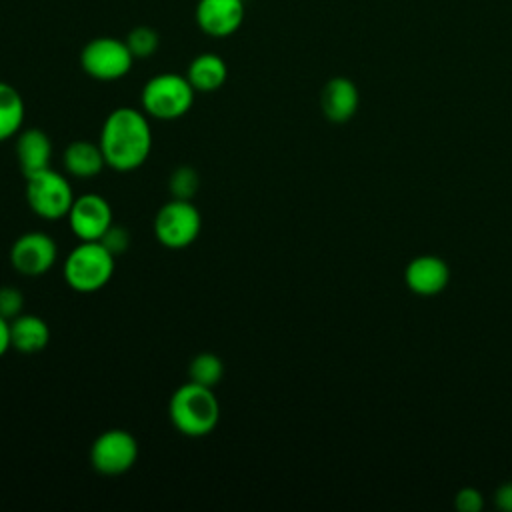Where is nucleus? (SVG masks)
Returning <instances> with one entry per match:
<instances>
[{"mask_svg":"<svg viewBox=\"0 0 512 512\" xmlns=\"http://www.w3.org/2000/svg\"><path fill=\"white\" fill-rule=\"evenodd\" d=\"M106 166L118 172L140 168L152 150V128L148 114L132 106L114 108L100 130L98 140Z\"/></svg>","mask_w":512,"mask_h":512,"instance_id":"nucleus-1","label":"nucleus"},{"mask_svg":"<svg viewBox=\"0 0 512 512\" xmlns=\"http://www.w3.org/2000/svg\"><path fill=\"white\" fill-rule=\"evenodd\" d=\"M168 416L174 428L190 438L210 434L220 420V404L214 388L188 380L178 386L168 402Z\"/></svg>","mask_w":512,"mask_h":512,"instance_id":"nucleus-2","label":"nucleus"},{"mask_svg":"<svg viewBox=\"0 0 512 512\" xmlns=\"http://www.w3.org/2000/svg\"><path fill=\"white\" fill-rule=\"evenodd\" d=\"M114 260L116 256L100 240H80V244L68 252L62 274L72 290L92 294L110 282Z\"/></svg>","mask_w":512,"mask_h":512,"instance_id":"nucleus-3","label":"nucleus"},{"mask_svg":"<svg viewBox=\"0 0 512 512\" xmlns=\"http://www.w3.org/2000/svg\"><path fill=\"white\" fill-rule=\"evenodd\" d=\"M194 94L196 90L186 76L176 72H162L148 78L142 88L140 102L148 118L176 120L192 108Z\"/></svg>","mask_w":512,"mask_h":512,"instance_id":"nucleus-4","label":"nucleus"},{"mask_svg":"<svg viewBox=\"0 0 512 512\" xmlns=\"http://www.w3.org/2000/svg\"><path fill=\"white\" fill-rule=\"evenodd\" d=\"M74 198L70 180L52 168L26 176V202L44 220L68 216Z\"/></svg>","mask_w":512,"mask_h":512,"instance_id":"nucleus-5","label":"nucleus"},{"mask_svg":"<svg viewBox=\"0 0 512 512\" xmlns=\"http://www.w3.org/2000/svg\"><path fill=\"white\" fill-rule=\"evenodd\" d=\"M134 56L126 44V40L114 36H98L84 44L80 52L82 70L100 82H114L124 78L132 64Z\"/></svg>","mask_w":512,"mask_h":512,"instance_id":"nucleus-6","label":"nucleus"},{"mask_svg":"<svg viewBox=\"0 0 512 512\" xmlns=\"http://www.w3.org/2000/svg\"><path fill=\"white\" fill-rule=\"evenodd\" d=\"M202 230V216L192 200L172 198L162 204L154 218V234L166 248L180 250L190 246Z\"/></svg>","mask_w":512,"mask_h":512,"instance_id":"nucleus-7","label":"nucleus"},{"mask_svg":"<svg viewBox=\"0 0 512 512\" xmlns=\"http://www.w3.org/2000/svg\"><path fill=\"white\" fill-rule=\"evenodd\" d=\"M138 460L136 438L122 428H110L96 436L90 446L92 468L104 476H120Z\"/></svg>","mask_w":512,"mask_h":512,"instance_id":"nucleus-8","label":"nucleus"},{"mask_svg":"<svg viewBox=\"0 0 512 512\" xmlns=\"http://www.w3.org/2000/svg\"><path fill=\"white\" fill-rule=\"evenodd\" d=\"M58 256V246L54 238L46 232H26L20 234L10 248V262L22 276H42L46 274Z\"/></svg>","mask_w":512,"mask_h":512,"instance_id":"nucleus-9","label":"nucleus"},{"mask_svg":"<svg viewBox=\"0 0 512 512\" xmlns=\"http://www.w3.org/2000/svg\"><path fill=\"white\" fill-rule=\"evenodd\" d=\"M66 218L78 240H100L114 224L108 200L92 192L76 196Z\"/></svg>","mask_w":512,"mask_h":512,"instance_id":"nucleus-10","label":"nucleus"},{"mask_svg":"<svg viewBox=\"0 0 512 512\" xmlns=\"http://www.w3.org/2000/svg\"><path fill=\"white\" fill-rule=\"evenodd\" d=\"M244 0H198L194 18L198 28L214 38L232 36L244 22Z\"/></svg>","mask_w":512,"mask_h":512,"instance_id":"nucleus-11","label":"nucleus"},{"mask_svg":"<svg viewBox=\"0 0 512 512\" xmlns=\"http://www.w3.org/2000/svg\"><path fill=\"white\" fill-rule=\"evenodd\" d=\"M404 282L418 296H436L450 282V266L434 254H420L404 268Z\"/></svg>","mask_w":512,"mask_h":512,"instance_id":"nucleus-12","label":"nucleus"},{"mask_svg":"<svg viewBox=\"0 0 512 512\" xmlns=\"http://www.w3.org/2000/svg\"><path fill=\"white\" fill-rule=\"evenodd\" d=\"M360 94L356 84L346 76L330 78L320 92V108L326 120L344 124L358 112Z\"/></svg>","mask_w":512,"mask_h":512,"instance_id":"nucleus-13","label":"nucleus"},{"mask_svg":"<svg viewBox=\"0 0 512 512\" xmlns=\"http://www.w3.org/2000/svg\"><path fill=\"white\" fill-rule=\"evenodd\" d=\"M16 160L20 172L26 176L50 168L52 142L40 128H26L16 134Z\"/></svg>","mask_w":512,"mask_h":512,"instance_id":"nucleus-14","label":"nucleus"},{"mask_svg":"<svg viewBox=\"0 0 512 512\" xmlns=\"http://www.w3.org/2000/svg\"><path fill=\"white\" fill-rule=\"evenodd\" d=\"M62 162H64L66 172L80 180L98 176L102 172V168L106 166L100 144L90 142V140L70 142L62 154Z\"/></svg>","mask_w":512,"mask_h":512,"instance_id":"nucleus-15","label":"nucleus"},{"mask_svg":"<svg viewBox=\"0 0 512 512\" xmlns=\"http://www.w3.org/2000/svg\"><path fill=\"white\" fill-rule=\"evenodd\" d=\"M10 340L20 354H38L50 342V328L36 314H20L10 320Z\"/></svg>","mask_w":512,"mask_h":512,"instance_id":"nucleus-16","label":"nucleus"},{"mask_svg":"<svg viewBox=\"0 0 512 512\" xmlns=\"http://www.w3.org/2000/svg\"><path fill=\"white\" fill-rule=\"evenodd\" d=\"M186 78L196 92H214L226 82L228 66L222 56L214 52H202L192 58Z\"/></svg>","mask_w":512,"mask_h":512,"instance_id":"nucleus-17","label":"nucleus"},{"mask_svg":"<svg viewBox=\"0 0 512 512\" xmlns=\"http://www.w3.org/2000/svg\"><path fill=\"white\" fill-rule=\"evenodd\" d=\"M24 112L26 106L20 92L8 82H0V142L22 130Z\"/></svg>","mask_w":512,"mask_h":512,"instance_id":"nucleus-18","label":"nucleus"},{"mask_svg":"<svg viewBox=\"0 0 512 512\" xmlns=\"http://www.w3.org/2000/svg\"><path fill=\"white\" fill-rule=\"evenodd\" d=\"M224 374V364L222 360L212 354V352H200L192 358L190 366H188V376L192 382L214 388Z\"/></svg>","mask_w":512,"mask_h":512,"instance_id":"nucleus-19","label":"nucleus"},{"mask_svg":"<svg viewBox=\"0 0 512 512\" xmlns=\"http://www.w3.org/2000/svg\"><path fill=\"white\" fill-rule=\"evenodd\" d=\"M126 44L132 52V56L138 60V58H148L152 56L156 50H158V44H160V36L158 32L152 28V26H136L128 32L126 36Z\"/></svg>","mask_w":512,"mask_h":512,"instance_id":"nucleus-20","label":"nucleus"},{"mask_svg":"<svg viewBox=\"0 0 512 512\" xmlns=\"http://www.w3.org/2000/svg\"><path fill=\"white\" fill-rule=\"evenodd\" d=\"M200 186V176L192 166H178L168 180V188L172 198L178 200H192L198 192Z\"/></svg>","mask_w":512,"mask_h":512,"instance_id":"nucleus-21","label":"nucleus"},{"mask_svg":"<svg viewBox=\"0 0 512 512\" xmlns=\"http://www.w3.org/2000/svg\"><path fill=\"white\" fill-rule=\"evenodd\" d=\"M24 294L16 286H0V316L14 320L22 314Z\"/></svg>","mask_w":512,"mask_h":512,"instance_id":"nucleus-22","label":"nucleus"},{"mask_svg":"<svg viewBox=\"0 0 512 512\" xmlns=\"http://www.w3.org/2000/svg\"><path fill=\"white\" fill-rule=\"evenodd\" d=\"M454 508L458 512H480L484 508V494L474 486H464L454 494Z\"/></svg>","mask_w":512,"mask_h":512,"instance_id":"nucleus-23","label":"nucleus"},{"mask_svg":"<svg viewBox=\"0 0 512 512\" xmlns=\"http://www.w3.org/2000/svg\"><path fill=\"white\" fill-rule=\"evenodd\" d=\"M100 242H102L114 256H120V254L126 252V248H128V244H130V234H128V230H126L124 226L112 224V226L106 230V234L100 238Z\"/></svg>","mask_w":512,"mask_h":512,"instance_id":"nucleus-24","label":"nucleus"},{"mask_svg":"<svg viewBox=\"0 0 512 512\" xmlns=\"http://www.w3.org/2000/svg\"><path fill=\"white\" fill-rule=\"evenodd\" d=\"M494 504L504 512H512V482H504L494 490Z\"/></svg>","mask_w":512,"mask_h":512,"instance_id":"nucleus-25","label":"nucleus"},{"mask_svg":"<svg viewBox=\"0 0 512 512\" xmlns=\"http://www.w3.org/2000/svg\"><path fill=\"white\" fill-rule=\"evenodd\" d=\"M8 348H12V340H10V320L0 316V358L8 352Z\"/></svg>","mask_w":512,"mask_h":512,"instance_id":"nucleus-26","label":"nucleus"}]
</instances>
